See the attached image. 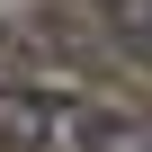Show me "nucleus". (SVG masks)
Returning <instances> with one entry per match:
<instances>
[{
  "mask_svg": "<svg viewBox=\"0 0 152 152\" xmlns=\"http://www.w3.org/2000/svg\"><path fill=\"white\" fill-rule=\"evenodd\" d=\"M81 152H152V116L90 107V116H81Z\"/></svg>",
  "mask_w": 152,
  "mask_h": 152,
  "instance_id": "1",
  "label": "nucleus"
}]
</instances>
